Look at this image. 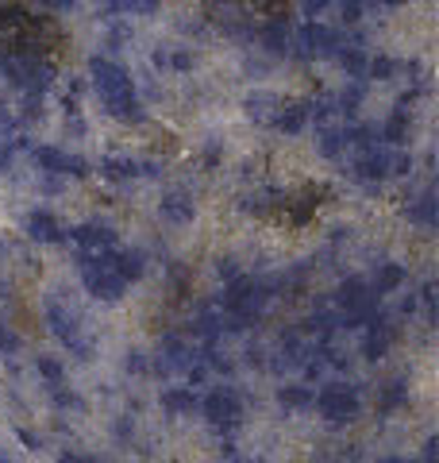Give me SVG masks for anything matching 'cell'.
<instances>
[{
    "mask_svg": "<svg viewBox=\"0 0 439 463\" xmlns=\"http://www.w3.org/2000/svg\"><path fill=\"white\" fill-rule=\"evenodd\" d=\"M239 205H243L247 213H266V209H274V205H289V201H285V194H277V190H255V194H247Z\"/></svg>",
    "mask_w": 439,
    "mask_h": 463,
    "instance_id": "obj_27",
    "label": "cell"
},
{
    "mask_svg": "<svg viewBox=\"0 0 439 463\" xmlns=\"http://www.w3.org/2000/svg\"><path fill=\"white\" fill-rule=\"evenodd\" d=\"M158 213H163V221H170V224H189L197 216V205H193L189 194L173 190V194H166L163 201H158Z\"/></svg>",
    "mask_w": 439,
    "mask_h": 463,
    "instance_id": "obj_16",
    "label": "cell"
},
{
    "mask_svg": "<svg viewBox=\"0 0 439 463\" xmlns=\"http://www.w3.org/2000/svg\"><path fill=\"white\" fill-rule=\"evenodd\" d=\"M201 413H204V421H209L212 432L231 437V432L243 425V398L231 386H216L212 394L201 402Z\"/></svg>",
    "mask_w": 439,
    "mask_h": 463,
    "instance_id": "obj_4",
    "label": "cell"
},
{
    "mask_svg": "<svg viewBox=\"0 0 439 463\" xmlns=\"http://www.w3.org/2000/svg\"><path fill=\"white\" fill-rule=\"evenodd\" d=\"M89 81H93V90H97V97L105 100H120V97H127V93H135L131 90V78H127V70L120 66V62H112V58H93L89 62Z\"/></svg>",
    "mask_w": 439,
    "mask_h": 463,
    "instance_id": "obj_6",
    "label": "cell"
},
{
    "mask_svg": "<svg viewBox=\"0 0 439 463\" xmlns=\"http://www.w3.org/2000/svg\"><path fill=\"white\" fill-rule=\"evenodd\" d=\"M197 405H201V402H197V394H193L189 386H173V390H166V394H163V410H166V413H173V417L193 413Z\"/></svg>",
    "mask_w": 439,
    "mask_h": 463,
    "instance_id": "obj_20",
    "label": "cell"
},
{
    "mask_svg": "<svg viewBox=\"0 0 439 463\" xmlns=\"http://www.w3.org/2000/svg\"><path fill=\"white\" fill-rule=\"evenodd\" d=\"M105 109H108L112 120H120V124H139V120H143V105H139L135 93H127V97H120V100H108Z\"/></svg>",
    "mask_w": 439,
    "mask_h": 463,
    "instance_id": "obj_23",
    "label": "cell"
},
{
    "mask_svg": "<svg viewBox=\"0 0 439 463\" xmlns=\"http://www.w3.org/2000/svg\"><path fill=\"white\" fill-rule=\"evenodd\" d=\"M405 282V267H397V263H382L378 267V274H374V282H370V289L378 298L382 294H393V289H397Z\"/></svg>",
    "mask_w": 439,
    "mask_h": 463,
    "instance_id": "obj_24",
    "label": "cell"
},
{
    "mask_svg": "<svg viewBox=\"0 0 439 463\" xmlns=\"http://www.w3.org/2000/svg\"><path fill=\"white\" fill-rule=\"evenodd\" d=\"M8 158H12V143H0V170L8 166Z\"/></svg>",
    "mask_w": 439,
    "mask_h": 463,
    "instance_id": "obj_41",
    "label": "cell"
},
{
    "mask_svg": "<svg viewBox=\"0 0 439 463\" xmlns=\"http://www.w3.org/2000/svg\"><path fill=\"white\" fill-rule=\"evenodd\" d=\"M23 232H27V240H35V243H62V240H66V228L58 224L54 213H47V209L27 213Z\"/></svg>",
    "mask_w": 439,
    "mask_h": 463,
    "instance_id": "obj_15",
    "label": "cell"
},
{
    "mask_svg": "<svg viewBox=\"0 0 439 463\" xmlns=\"http://www.w3.org/2000/svg\"><path fill=\"white\" fill-rule=\"evenodd\" d=\"M32 5L47 8V12H73L78 8V0H32Z\"/></svg>",
    "mask_w": 439,
    "mask_h": 463,
    "instance_id": "obj_36",
    "label": "cell"
},
{
    "mask_svg": "<svg viewBox=\"0 0 439 463\" xmlns=\"http://www.w3.org/2000/svg\"><path fill=\"white\" fill-rule=\"evenodd\" d=\"M335 58H340V66L347 70L350 78L355 81H366V62H370V58H366L359 47H347V51H335Z\"/></svg>",
    "mask_w": 439,
    "mask_h": 463,
    "instance_id": "obj_29",
    "label": "cell"
},
{
    "mask_svg": "<svg viewBox=\"0 0 439 463\" xmlns=\"http://www.w3.org/2000/svg\"><path fill=\"white\" fill-rule=\"evenodd\" d=\"M216 274H220V279H239V267H236V259H220V267H216Z\"/></svg>",
    "mask_w": 439,
    "mask_h": 463,
    "instance_id": "obj_37",
    "label": "cell"
},
{
    "mask_svg": "<svg viewBox=\"0 0 439 463\" xmlns=\"http://www.w3.org/2000/svg\"><path fill=\"white\" fill-rule=\"evenodd\" d=\"M350 178L362 185H378L393 178V147H366L355 158V166H350Z\"/></svg>",
    "mask_w": 439,
    "mask_h": 463,
    "instance_id": "obj_9",
    "label": "cell"
},
{
    "mask_svg": "<svg viewBox=\"0 0 439 463\" xmlns=\"http://www.w3.org/2000/svg\"><path fill=\"white\" fill-rule=\"evenodd\" d=\"M393 340H397V325L389 321L386 313H378L370 325H366V336H362V355L366 359H382V355H389V347H393Z\"/></svg>",
    "mask_w": 439,
    "mask_h": 463,
    "instance_id": "obj_12",
    "label": "cell"
},
{
    "mask_svg": "<svg viewBox=\"0 0 439 463\" xmlns=\"http://www.w3.org/2000/svg\"><path fill=\"white\" fill-rule=\"evenodd\" d=\"M20 352V336L8 325H0V355H16Z\"/></svg>",
    "mask_w": 439,
    "mask_h": 463,
    "instance_id": "obj_35",
    "label": "cell"
},
{
    "mask_svg": "<svg viewBox=\"0 0 439 463\" xmlns=\"http://www.w3.org/2000/svg\"><path fill=\"white\" fill-rule=\"evenodd\" d=\"M293 43H297V54L301 58H328L335 51H343L340 35H335L332 27H324V24H304L301 32L293 35Z\"/></svg>",
    "mask_w": 439,
    "mask_h": 463,
    "instance_id": "obj_10",
    "label": "cell"
},
{
    "mask_svg": "<svg viewBox=\"0 0 439 463\" xmlns=\"http://www.w3.org/2000/svg\"><path fill=\"white\" fill-rule=\"evenodd\" d=\"M143 367H146V359H143L139 352H131V355H127V371H143Z\"/></svg>",
    "mask_w": 439,
    "mask_h": 463,
    "instance_id": "obj_40",
    "label": "cell"
},
{
    "mask_svg": "<svg viewBox=\"0 0 439 463\" xmlns=\"http://www.w3.org/2000/svg\"><path fill=\"white\" fill-rule=\"evenodd\" d=\"M393 74H397V62H393V58H370V62H366V78H378V81H389Z\"/></svg>",
    "mask_w": 439,
    "mask_h": 463,
    "instance_id": "obj_33",
    "label": "cell"
},
{
    "mask_svg": "<svg viewBox=\"0 0 439 463\" xmlns=\"http://www.w3.org/2000/svg\"><path fill=\"white\" fill-rule=\"evenodd\" d=\"M405 216H408L413 224H420L424 232H432V228H435V194L424 190V194L413 201V205H405Z\"/></svg>",
    "mask_w": 439,
    "mask_h": 463,
    "instance_id": "obj_19",
    "label": "cell"
},
{
    "mask_svg": "<svg viewBox=\"0 0 439 463\" xmlns=\"http://www.w3.org/2000/svg\"><path fill=\"white\" fill-rule=\"evenodd\" d=\"M378 5H386V8H393V5H401V0H378Z\"/></svg>",
    "mask_w": 439,
    "mask_h": 463,
    "instance_id": "obj_43",
    "label": "cell"
},
{
    "mask_svg": "<svg viewBox=\"0 0 439 463\" xmlns=\"http://www.w3.org/2000/svg\"><path fill=\"white\" fill-rule=\"evenodd\" d=\"M401 405H408V386L401 379H393V383L382 386V394H378V410L393 413V410H401Z\"/></svg>",
    "mask_w": 439,
    "mask_h": 463,
    "instance_id": "obj_26",
    "label": "cell"
},
{
    "mask_svg": "<svg viewBox=\"0 0 439 463\" xmlns=\"http://www.w3.org/2000/svg\"><path fill=\"white\" fill-rule=\"evenodd\" d=\"M313 410L324 417L328 425H347V421H355L359 410H362L359 386H350V383H328V386H320L316 394H313Z\"/></svg>",
    "mask_w": 439,
    "mask_h": 463,
    "instance_id": "obj_2",
    "label": "cell"
},
{
    "mask_svg": "<svg viewBox=\"0 0 439 463\" xmlns=\"http://www.w3.org/2000/svg\"><path fill=\"white\" fill-rule=\"evenodd\" d=\"M32 158L42 174H73V178H85L89 174V163L81 155H66L58 147H32Z\"/></svg>",
    "mask_w": 439,
    "mask_h": 463,
    "instance_id": "obj_11",
    "label": "cell"
},
{
    "mask_svg": "<svg viewBox=\"0 0 439 463\" xmlns=\"http://www.w3.org/2000/svg\"><path fill=\"white\" fill-rule=\"evenodd\" d=\"M70 240L78 243V248H85V255H100V251H112L116 248V232L108 224H100V221H89V224H78V228H70Z\"/></svg>",
    "mask_w": 439,
    "mask_h": 463,
    "instance_id": "obj_13",
    "label": "cell"
},
{
    "mask_svg": "<svg viewBox=\"0 0 439 463\" xmlns=\"http://www.w3.org/2000/svg\"><path fill=\"white\" fill-rule=\"evenodd\" d=\"M378 463H416V459H408V456H386V459H378Z\"/></svg>",
    "mask_w": 439,
    "mask_h": 463,
    "instance_id": "obj_42",
    "label": "cell"
},
{
    "mask_svg": "<svg viewBox=\"0 0 439 463\" xmlns=\"http://www.w3.org/2000/svg\"><path fill=\"white\" fill-rule=\"evenodd\" d=\"M313 394H316L313 386H304V383H289V386L277 390V402H282L285 410H313Z\"/></svg>",
    "mask_w": 439,
    "mask_h": 463,
    "instance_id": "obj_22",
    "label": "cell"
},
{
    "mask_svg": "<svg viewBox=\"0 0 439 463\" xmlns=\"http://www.w3.org/2000/svg\"><path fill=\"white\" fill-rule=\"evenodd\" d=\"M316 151L324 155V158H340L347 151V143H343V132H335V128H324L316 139Z\"/></svg>",
    "mask_w": 439,
    "mask_h": 463,
    "instance_id": "obj_31",
    "label": "cell"
},
{
    "mask_svg": "<svg viewBox=\"0 0 439 463\" xmlns=\"http://www.w3.org/2000/svg\"><path fill=\"white\" fill-rule=\"evenodd\" d=\"M262 39H266V47H270L274 54H289V51H293V47H289V43H293V32H289L282 20H274L266 32H262Z\"/></svg>",
    "mask_w": 439,
    "mask_h": 463,
    "instance_id": "obj_30",
    "label": "cell"
},
{
    "mask_svg": "<svg viewBox=\"0 0 439 463\" xmlns=\"http://www.w3.org/2000/svg\"><path fill=\"white\" fill-rule=\"evenodd\" d=\"M0 463H16V459H12V456H5V452H0Z\"/></svg>",
    "mask_w": 439,
    "mask_h": 463,
    "instance_id": "obj_44",
    "label": "cell"
},
{
    "mask_svg": "<svg viewBox=\"0 0 439 463\" xmlns=\"http://www.w3.org/2000/svg\"><path fill=\"white\" fill-rule=\"evenodd\" d=\"M435 452H439V440L428 437V440H424V456H420L416 463H435Z\"/></svg>",
    "mask_w": 439,
    "mask_h": 463,
    "instance_id": "obj_39",
    "label": "cell"
},
{
    "mask_svg": "<svg viewBox=\"0 0 439 463\" xmlns=\"http://www.w3.org/2000/svg\"><path fill=\"white\" fill-rule=\"evenodd\" d=\"M47 325H51L54 336L62 340V347H66L73 359H89L93 344L81 336V325H78V317H73L70 309H62L58 301H51V306H47Z\"/></svg>",
    "mask_w": 439,
    "mask_h": 463,
    "instance_id": "obj_7",
    "label": "cell"
},
{
    "mask_svg": "<svg viewBox=\"0 0 439 463\" xmlns=\"http://www.w3.org/2000/svg\"><path fill=\"white\" fill-rule=\"evenodd\" d=\"M154 66H173V70H189V66H193V54H189L185 47H178V51H154Z\"/></svg>",
    "mask_w": 439,
    "mask_h": 463,
    "instance_id": "obj_32",
    "label": "cell"
},
{
    "mask_svg": "<svg viewBox=\"0 0 439 463\" xmlns=\"http://www.w3.org/2000/svg\"><path fill=\"white\" fill-rule=\"evenodd\" d=\"M158 8V0H105L100 16L105 20H116V16H151Z\"/></svg>",
    "mask_w": 439,
    "mask_h": 463,
    "instance_id": "obj_18",
    "label": "cell"
},
{
    "mask_svg": "<svg viewBox=\"0 0 439 463\" xmlns=\"http://www.w3.org/2000/svg\"><path fill=\"white\" fill-rule=\"evenodd\" d=\"M243 109H247V116H251V120H274V112H277V97L274 93H251L243 100Z\"/></svg>",
    "mask_w": 439,
    "mask_h": 463,
    "instance_id": "obj_25",
    "label": "cell"
},
{
    "mask_svg": "<svg viewBox=\"0 0 439 463\" xmlns=\"http://www.w3.org/2000/svg\"><path fill=\"white\" fill-rule=\"evenodd\" d=\"M58 463H100V459L85 456V452H62V456H58Z\"/></svg>",
    "mask_w": 439,
    "mask_h": 463,
    "instance_id": "obj_38",
    "label": "cell"
},
{
    "mask_svg": "<svg viewBox=\"0 0 439 463\" xmlns=\"http://www.w3.org/2000/svg\"><path fill=\"white\" fill-rule=\"evenodd\" d=\"M193 344L178 332H166L163 340H158V355H154V371L158 374H173V371H189L193 367Z\"/></svg>",
    "mask_w": 439,
    "mask_h": 463,
    "instance_id": "obj_8",
    "label": "cell"
},
{
    "mask_svg": "<svg viewBox=\"0 0 439 463\" xmlns=\"http://www.w3.org/2000/svg\"><path fill=\"white\" fill-rule=\"evenodd\" d=\"M405 136H408V112L397 109V112H393L389 120L382 124V139H386V147H401Z\"/></svg>",
    "mask_w": 439,
    "mask_h": 463,
    "instance_id": "obj_28",
    "label": "cell"
},
{
    "mask_svg": "<svg viewBox=\"0 0 439 463\" xmlns=\"http://www.w3.org/2000/svg\"><path fill=\"white\" fill-rule=\"evenodd\" d=\"M5 78L16 85V90H23L27 97H42L54 81V70L47 58H39V54H12V58H5Z\"/></svg>",
    "mask_w": 439,
    "mask_h": 463,
    "instance_id": "obj_3",
    "label": "cell"
},
{
    "mask_svg": "<svg viewBox=\"0 0 439 463\" xmlns=\"http://www.w3.org/2000/svg\"><path fill=\"white\" fill-rule=\"evenodd\" d=\"M81 282H85V289H89L97 301H108V306H112V301H120L124 289H127V282L108 267L105 251H100V255H81Z\"/></svg>",
    "mask_w": 439,
    "mask_h": 463,
    "instance_id": "obj_5",
    "label": "cell"
},
{
    "mask_svg": "<svg viewBox=\"0 0 439 463\" xmlns=\"http://www.w3.org/2000/svg\"><path fill=\"white\" fill-rule=\"evenodd\" d=\"M270 124L277 128V132H285V136H297L301 128L309 124V109H304V105H277Z\"/></svg>",
    "mask_w": 439,
    "mask_h": 463,
    "instance_id": "obj_17",
    "label": "cell"
},
{
    "mask_svg": "<svg viewBox=\"0 0 439 463\" xmlns=\"http://www.w3.org/2000/svg\"><path fill=\"white\" fill-rule=\"evenodd\" d=\"M39 374L42 379H47L51 386H62V364H58V359H51V355H39Z\"/></svg>",
    "mask_w": 439,
    "mask_h": 463,
    "instance_id": "obj_34",
    "label": "cell"
},
{
    "mask_svg": "<svg viewBox=\"0 0 439 463\" xmlns=\"http://www.w3.org/2000/svg\"><path fill=\"white\" fill-rule=\"evenodd\" d=\"M105 259H108V267L120 274L127 286L139 282L143 274H146V255L139 248H112V251H105Z\"/></svg>",
    "mask_w": 439,
    "mask_h": 463,
    "instance_id": "obj_14",
    "label": "cell"
},
{
    "mask_svg": "<svg viewBox=\"0 0 439 463\" xmlns=\"http://www.w3.org/2000/svg\"><path fill=\"white\" fill-rule=\"evenodd\" d=\"M378 298L370 282L362 279H347L340 282V289H335V309H340V328H366L374 321L378 313H382V306H378Z\"/></svg>",
    "mask_w": 439,
    "mask_h": 463,
    "instance_id": "obj_1",
    "label": "cell"
},
{
    "mask_svg": "<svg viewBox=\"0 0 439 463\" xmlns=\"http://www.w3.org/2000/svg\"><path fill=\"white\" fill-rule=\"evenodd\" d=\"M100 178L131 182V178H139V163L135 158H100Z\"/></svg>",
    "mask_w": 439,
    "mask_h": 463,
    "instance_id": "obj_21",
    "label": "cell"
}]
</instances>
